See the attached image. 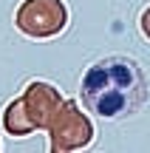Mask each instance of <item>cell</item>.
Masks as SVG:
<instances>
[{
    "instance_id": "obj_1",
    "label": "cell",
    "mask_w": 150,
    "mask_h": 153,
    "mask_svg": "<svg viewBox=\"0 0 150 153\" xmlns=\"http://www.w3.org/2000/svg\"><path fill=\"white\" fill-rule=\"evenodd\" d=\"M150 97L147 76L133 57L111 54L88 65L79 85L82 105L99 119H125L145 108Z\"/></svg>"
},
{
    "instance_id": "obj_2",
    "label": "cell",
    "mask_w": 150,
    "mask_h": 153,
    "mask_svg": "<svg viewBox=\"0 0 150 153\" xmlns=\"http://www.w3.org/2000/svg\"><path fill=\"white\" fill-rule=\"evenodd\" d=\"M45 17L65 20V6L60 0H26L20 14H17V26L26 28V34H31V37H48V34L62 31L60 26H54Z\"/></svg>"
}]
</instances>
